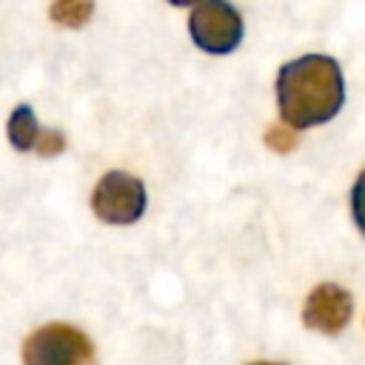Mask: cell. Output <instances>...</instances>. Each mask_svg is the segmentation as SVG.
Returning <instances> with one entry per match:
<instances>
[{
  "label": "cell",
  "mask_w": 365,
  "mask_h": 365,
  "mask_svg": "<svg viewBox=\"0 0 365 365\" xmlns=\"http://www.w3.org/2000/svg\"><path fill=\"white\" fill-rule=\"evenodd\" d=\"M345 100L342 68L328 54H305L277 74V103L288 128H311L336 117Z\"/></svg>",
  "instance_id": "1"
},
{
  "label": "cell",
  "mask_w": 365,
  "mask_h": 365,
  "mask_svg": "<svg viewBox=\"0 0 365 365\" xmlns=\"http://www.w3.org/2000/svg\"><path fill=\"white\" fill-rule=\"evenodd\" d=\"M23 365H94V345L80 328L51 322L26 336Z\"/></svg>",
  "instance_id": "2"
},
{
  "label": "cell",
  "mask_w": 365,
  "mask_h": 365,
  "mask_svg": "<svg viewBox=\"0 0 365 365\" xmlns=\"http://www.w3.org/2000/svg\"><path fill=\"white\" fill-rule=\"evenodd\" d=\"M191 40L208 54H228L242 40V17L228 0H202L188 20Z\"/></svg>",
  "instance_id": "3"
},
{
  "label": "cell",
  "mask_w": 365,
  "mask_h": 365,
  "mask_svg": "<svg viewBox=\"0 0 365 365\" xmlns=\"http://www.w3.org/2000/svg\"><path fill=\"white\" fill-rule=\"evenodd\" d=\"M91 208L108 225H131L145 211V185L125 171H108L91 194Z\"/></svg>",
  "instance_id": "4"
},
{
  "label": "cell",
  "mask_w": 365,
  "mask_h": 365,
  "mask_svg": "<svg viewBox=\"0 0 365 365\" xmlns=\"http://www.w3.org/2000/svg\"><path fill=\"white\" fill-rule=\"evenodd\" d=\"M351 311H354L351 294H348L345 288L334 285V282H322V285H317V288L308 294L305 308H302V322H305V328H311V331L336 336V334L348 325Z\"/></svg>",
  "instance_id": "5"
},
{
  "label": "cell",
  "mask_w": 365,
  "mask_h": 365,
  "mask_svg": "<svg viewBox=\"0 0 365 365\" xmlns=\"http://www.w3.org/2000/svg\"><path fill=\"white\" fill-rule=\"evenodd\" d=\"M40 125H37V117L31 111V106H17L9 117V125H6V134H9V143L17 148V151H34L37 145V137H40Z\"/></svg>",
  "instance_id": "6"
},
{
  "label": "cell",
  "mask_w": 365,
  "mask_h": 365,
  "mask_svg": "<svg viewBox=\"0 0 365 365\" xmlns=\"http://www.w3.org/2000/svg\"><path fill=\"white\" fill-rule=\"evenodd\" d=\"M94 0H51L48 17L63 29H80L91 20Z\"/></svg>",
  "instance_id": "7"
},
{
  "label": "cell",
  "mask_w": 365,
  "mask_h": 365,
  "mask_svg": "<svg viewBox=\"0 0 365 365\" xmlns=\"http://www.w3.org/2000/svg\"><path fill=\"white\" fill-rule=\"evenodd\" d=\"M351 211H354V222L356 228L365 234V171L356 177L354 191H351Z\"/></svg>",
  "instance_id": "8"
},
{
  "label": "cell",
  "mask_w": 365,
  "mask_h": 365,
  "mask_svg": "<svg viewBox=\"0 0 365 365\" xmlns=\"http://www.w3.org/2000/svg\"><path fill=\"white\" fill-rule=\"evenodd\" d=\"M63 148H66V137H63L60 131H40L37 145H34V151H37L40 157H54V154H60Z\"/></svg>",
  "instance_id": "9"
},
{
  "label": "cell",
  "mask_w": 365,
  "mask_h": 365,
  "mask_svg": "<svg viewBox=\"0 0 365 365\" xmlns=\"http://www.w3.org/2000/svg\"><path fill=\"white\" fill-rule=\"evenodd\" d=\"M265 143H268V148H274V151H291L294 145H297V137H294V131H288V128H279V125H274V128H268L265 131Z\"/></svg>",
  "instance_id": "10"
},
{
  "label": "cell",
  "mask_w": 365,
  "mask_h": 365,
  "mask_svg": "<svg viewBox=\"0 0 365 365\" xmlns=\"http://www.w3.org/2000/svg\"><path fill=\"white\" fill-rule=\"evenodd\" d=\"M171 6H191V3H202V0H168Z\"/></svg>",
  "instance_id": "11"
},
{
  "label": "cell",
  "mask_w": 365,
  "mask_h": 365,
  "mask_svg": "<svg viewBox=\"0 0 365 365\" xmlns=\"http://www.w3.org/2000/svg\"><path fill=\"white\" fill-rule=\"evenodd\" d=\"M251 365H279V362H251Z\"/></svg>",
  "instance_id": "12"
}]
</instances>
